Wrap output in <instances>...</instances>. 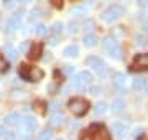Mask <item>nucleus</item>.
Masks as SVG:
<instances>
[{
	"label": "nucleus",
	"instance_id": "nucleus-19",
	"mask_svg": "<svg viewBox=\"0 0 148 140\" xmlns=\"http://www.w3.org/2000/svg\"><path fill=\"white\" fill-rule=\"evenodd\" d=\"M73 86L76 87L77 91H84V89H86V86H87V84H86V82L82 81V79H81L79 76H76V78H74V81H73Z\"/></svg>",
	"mask_w": 148,
	"mask_h": 140
},
{
	"label": "nucleus",
	"instance_id": "nucleus-20",
	"mask_svg": "<svg viewBox=\"0 0 148 140\" xmlns=\"http://www.w3.org/2000/svg\"><path fill=\"white\" fill-rule=\"evenodd\" d=\"M104 46L107 48V51H109L110 48H114V46H117L115 38H114V36H106V38H104Z\"/></svg>",
	"mask_w": 148,
	"mask_h": 140
},
{
	"label": "nucleus",
	"instance_id": "nucleus-35",
	"mask_svg": "<svg viewBox=\"0 0 148 140\" xmlns=\"http://www.w3.org/2000/svg\"><path fill=\"white\" fill-rule=\"evenodd\" d=\"M15 0H5V2H3V5L7 7V8H13V7H15Z\"/></svg>",
	"mask_w": 148,
	"mask_h": 140
},
{
	"label": "nucleus",
	"instance_id": "nucleus-25",
	"mask_svg": "<svg viewBox=\"0 0 148 140\" xmlns=\"http://www.w3.org/2000/svg\"><path fill=\"white\" fill-rule=\"evenodd\" d=\"M51 137H53L51 130H49V129H45V130H41V134H40L38 140H51Z\"/></svg>",
	"mask_w": 148,
	"mask_h": 140
},
{
	"label": "nucleus",
	"instance_id": "nucleus-24",
	"mask_svg": "<svg viewBox=\"0 0 148 140\" xmlns=\"http://www.w3.org/2000/svg\"><path fill=\"white\" fill-rule=\"evenodd\" d=\"M40 16H41V10H40V8H33V10L30 12V22H32V23L36 22Z\"/></svg>",
	"mask_w": 148,
	"mask_h": 140
},
{
	"label": "nucleus",
	"instance_id": "nucleus-32",
	"mask_svg": "<svg viewBox=\"0 0 148 140\" xmlns=\"http://www.w3.org/2000/svg\"><path fill=\"white\" fill-rule=\"evenodd\" d=\"M89 92L92 94V96H99V94L102 92V87H99V86H92V87L89 89Z\"/></svg>",
	"mask_w": 148,
	"mask_h": 140
},
{
	"label": "nucleus",
	"instance_id": "nucleus-26",
	"mask_svg": "<svg viewBox=\"0 0 148 140\" xmlns=\"http://www.w3.org/2000/svg\"><path fill=\"white\" fill-rule=\"evenodd\" d=\"M143 86H145V81H143L142 78H135L133 79V89L140 91V89H143Z\"/></svg>",
	"mask_w": 148,
	"mask_h": 140
},
{
	"label": "nucleus",
	"instance_id": "nucleus-43",
	"mask_svg": "<svg viewBox=\"0 0 148 140\" xmlns=\"http://www.w3.org/2000/svg\"><path fill=\"white\" fill-rule=\"evenodd\" d=\"M140 140H148V137H142V139H140Z\"/></svg>",
	"mask_w": 148,
	"mask_h": 140
},
{
	"label": "nucleus",
	"instance_id": "nucleus-41",
	"mask_svg": "<svg viewBox=\"0 0 148 140\" xmlns=\"http://www.w3.org/2000/svg\"><path fill=\"white\" fill-rule=\"evenodd\" d=\"M143 87H145V89H147V92H148V82H145V86H143Z\"/></svg>",
	"mask_w": 148,
	"mask_h": 140
},
{
	"label": "nucleus",
	"instance_id": "nucleus-38",
	"mask_svg": "<svg viewBox=\"0 0 148 140\" xmlns=\"http://www.w3.org/2000/svg\"><path fill=\"white\" fill-rule=\"evenodd\" d=\"M86 12V7H81V8H74V10H71V13H84Z\"/></svg>",
	"mask_w": 148,
	"mask_h": 140
},
{
	"label": "nucleus",
	"instance_id": "nucleus-29",
	"mask_svg": "<svg viewBox=\"0 0 148 140\" xmlns=\"http://www.w3.org/2000/svg\"><path fill=\"white\" fill-rule=\"evenodd\" d=\"M137 45L138 46H147L148 45V38L145 35H138L137 36Z\"/></svg>",
	"mask_w": 148,
	"mask_h": 140
},
{
	"label": "nucleus",
	"instance_id": "nucleus-22",
	"mask_svg": "<svg viewBox=\"0 0 148 140\" xmlns=\"http://www.w3.org/2000/svg\"><path fill=\"white\" fill-rule=\"evenodd\" d=\"M107 104L106 102H97V106H95V114L97 115H104V114L107 112Z\"/></svg>",
	"mask_w": 148,
	"mask_h": 140
},
{
	"label": "nucleus",
	"instance_id": "nucleus-28",
	"mask_svg": "<svg viewBox=\"0 0 148 140\" xmlns=\"http://www.w3.org/2000/svg\"><path fill=\"white\" fill-rule=\"evenodd\" d=\"M5 71H8V61L0 54V73H5Z\"/></svg>",
	"mask_w": 148,
	"mask_h": 140
},
{
	"label": "nucleus",
	"instance_id": "nucleus-6",
	"mask_svg": "<svg viewBox=\"0 0 148 140\" xmlns=\"http://www.w3.org/2000/svg\"><path fill=\"white\" fill-rule=\"evenodd\" d=\"M130 69L132 71H147L148 69V53L137 54L133 58L132 65H130Z\"/></svg>",
	"mask_w": 148,
	"mask_h": 140
},
{
	"label": "nucleus",
	"instance_id": "nucleus-37",
	"mask_svg": "<svg viewBox=\"0 0 148 140\" xmlns=\"http://www.w3.org/2000/svg\"><path fill=\"white\" fill-rule=\"evenodd\" d=\"M51 3H53V7H56V8H61L63 7V0H49Z\"/></svg>",
	"mask_w": 148,
	"mask_h": 140
},
{
	"label": "nucleus",
	"instance_id": "nucleus-40",
	"mask_svg": "<svg viewBox=\"0 0 148 140\" xmlns=\"http://www.w3.org/2000/svg\"><path fill=\"white\" fill-rule=\"evenodd\" d=\"M3 135H5V130H3V127H2V125H0V137H3Z\"/></svg>",
	"mask_w": 148,
	"mask_h": 140
},
{
	"label": "nucleus",
	"instance_id": "nucleus-21",
	"mask_svg": "<svg viewBox=\"0 0 148 140\" xmlns=\"http://www.w3.org/2000/svg\"><path fill=\"white\" fill-rule=\"evenodd\" d=\"M122 109H123V101L122 99H117V101L112 102V112L119 114V112H122Z\"/></svg>",
	"mask_w": 148,
	"mask_h": 140
},
{
	"label": "nucleus",
	"instance_id": "nucleus-44",
	"mask_svg": "<svg viewBox=\"0 0 148 140\" xmlns=\"http://www.w3.org/2000/svg\"><path fill=\"white\" fill-rule=\"evenodd\" d=\"M73 2H79V0H73Z\"/></svg>",
	"mask_w": 148,
	"mask_h": 140
},
{
	"label": "nucleus",
	"instance_id": "nucleus-13",
	"mask_svg": "<svg viewBox=\"0 0 148 140\" xmlns=\"http://www.w3.org/2000/svg\"><path fill=\"white\" fill-rule=\"evenodd\" d=\"M112 132L115 134V137L122 139V137L125 135V125L120 124V122H115V124H112Z\"/></svg>",
	"mask_w": 148,
	"mask_h": 140
},
{
	"label": "nucleus",
	"instance_id": "nucleus-11",
	"mask_svg": "<svg viewBox=\"0 0 148 140\" xmlns=\"http://www.w3.org/2000/svg\"><path fill=\"white\" fill-rule=\"evenodd\" d=\"M21 124H23V129L27 130V132H33V130L36 129V120L33 117H25L21 120Z\"/></svg>",
	"mask_w": 148,
	"mask_h": 140
},
{
	"label": "nucleus",
	"instance_id": "nucleus-46",
	"mask_svg": "<svg viewBox=\"0 0 148 140\" xmlns=\"http://www.w3.org/2000/svg\"><path fill=\"white\" fill-rule=\"evenodd\" d=\"M58 140H61V139H58Z\"/></svg>",
	"mask_w": 148,
	"mask_h": 140
},
{
	"label": "nucleus",
	"instance_id": "nucleus-9",
	"mask_svg": "<svg viewBox=\"0 0 148 140\" xmlns=\"http://www.w3.org/2000/svg\"><path fill=\"white\" fill-rule=\"evenodd\" d=\"M23 120L21 115L18 112H13V114H8L5 117V124L7 125H20V122Z\"/></svg>",
	"mask_w": 148,
	"mask_h": 140
},
{
	"label": "nucleus",
	"instance_id": "nucleus-12",
	"mask_svg": "<svg viewBox=\"0 0 148 140\" xmlns=\"http://www.w3.org/2000/svg\"><path fill=\"white\" fill-rule=\"evenodd\" d=\"M77 53H79V48L76 45H69L63 49V56H66V58H74V56H77Z\"/></svg>",
	"mask_w": 148,
	"mask_h": 140
},
{
	"label": "nucleus",
	"instance_id": "nucleus-39",
	"mask_svg": "<svg viewBox=\"0 0 148 140\" xmlns=\"http://www.w3.org/2000/svg\"><path fill=\"white\" fill-rule=\"evenodd\" d=\"M138 5H142V7H147V0H138Z\"/></svg>",
	"mask_w": 148,
	"mask_h": 140
},
{
	"label": "nucleus",
	"instance_id": "nucleus-15",
	"mask_svg": "<svg viewBox=\"0 0 148 140\" xmlns=\"http://www.w3.org/2000/svg\"><path fill=\"white\" fill-rule=\"evenodd\" d=\"M63 120H64V115L56 110V112L51 115V120H49V122H51V125H59V124H63Z\"/></svg>",
	"mask_w": 148,
	"mask_h": 140
},
{
	"label": "nucleus",
	"instance_id": "nucleus-31",
	"mask_svg": "<svg viewBox=\"0 0 148 140\" xmlns=\"http://www.w3.org/2000/svg\"><path fill=\"white\" fill-rule=\"evenodd\" d=\"M35 33H36V35H46L48 30H46V27H45V25H38V27L35 28Z\"/></svg>",
	"mask_w": 148,
	"mask_h": 140
},
{
	"label": "nucleus",
	"instance_id": "nucleus-2",
	"mask_svg": "<svg viewBox=\"0 0 148 140\" xmlns=\"http://www.w3.org/2000/svg\"><path fill=\"white\" fill-rule=\"evenodd\" d=\"M68 107H69V110H71L76 117H82V115L87 114L90 104H89V101H86V99L74 97V99H71V101L68 102Z\"/></svg>",
	"mask_w": 148,
	"mask_h": 140
},
{
	"label": "nucleus",
	"instance_id": "nucleus-27",
	"mask_svg": "<svg viewBox=\"0 0 148 140\" xmlns=\"http://www.w3.org/2000/svg\"><path fill=\"white\" fill-rule=\"evenodd\" d=\"M51 32H53L54 35H59V33L63 32V23L61 22H54L53 27H51Z\"/></svg>",
	"mask_w": 148,
	"mask_h": 140
},
{
	"label": "nucleus",
	"instance_id": "nucleus-23",
	"mask_svg": "<svg viewBox=\"0 0 148 140\" xmlns=\"http://www.w3.org/2000/svg\"><path fill=\"white\" fill-rule=\"evenodd\" d=\"M77 76H79V78L86 82V84H89V82L92 81V74H90L89 71H81V73H79Z\"/></svg>",
	"mask_w": 148,
	"mask_h": 140
},
{
	"label": "nucleus",
	"instance_id": "nucleus-34",
	"mask_svg": "<svg viewBox=\"0 0 148 140\" xmlns=\"http://www.w3.org/2000/svg\"><path fill=\"white\" fill-rule=\"evenodd\" d=\"M68 30H69V32H71V33L77 32V23H76V22H71V23H69V25H68Z\"/></svg>",
	"mask_w": 148,
	"mask_h": 140
},
{
	"label": "nucleus",
	"instance_id": "nucleus-4",
	"mask_svg": "<svg viewBox=\"0 0 148 140\" xmlns=\"http://www.w3.org/2000/svg\"><path fill=\"white\" fill-rule=\"evenodd\" d=\"M89 137L90 140H112L110 132L104 125H99V124H94L89 127Z\"/></svg>",
	"mask_w": 148,
	"mask_h": 140
},
{
	"label": "nucleus",
	"instance_id": "nucleus-30",
	"mask_svg": "<svg viewBox=\"0 0 148 140\" xmlns=\"http://www.w3.org/2000/svg\"><path fill=\"white\" fill-rule=\"evenodd\" d=\"M94 27H95V23L92 22V20H86V22H84V30H86V32L94 30Z\"/></svg>",
	"mask_w": 148,
	"mask_h": 140
},
{
	"label": "nucleus",
	"instance_id": "nucleus-16",
	"mask_svg": "<svg viewBox=\"0 0 148 140\" xmlns=\"http://www.w3.org/2000/svg\"><path fill=\"white\" fill-rule=\"evenodd\" d=\"M84 45L86 46H95L97 45V36L92 35V33H87L84 36Z\"/></svg>",
	"mask_w": 148,
	"mask_h": 140
},
{
	"label": "nucleus",
	"instance_id": "nucleus-5",
	"mask_svg": "<svg viewBox=\"0 0 148 140\" xmlns=\"http://www.w3.org/2000/svg\"><path fill=\"white\" fill-rule=\"evenodd\" d=\"M86 65L90 66V68H94L101 78H106V76L109 74V68H107V65L102 61L101 58H97V56H89V58L86 59Z\"/></svg>",
	"mask_w": 148,
	"mask_h": 140
},
{
	"label": "nucleus",
	"instance_id": "nucleus-1",
	"mask_svg": "<svg viewBox=\"0 0 148 140\" xmlns=\"http://www.w3.org/2000/svg\"><path fill=\"white\" fill-rule=\"evenodd\" d=\"M18 76H20L21 79H25V81L38 82L45 78V73H43L40 68H36V66L20 65V68H18Z\"/></svg>",
	"mask_w": 148,
	"mask_h": 140
},
{
	"label": "nucleus",
	"instance_id": "nucleus-8",
	"mask_svg": "<svg viewBox=\"0 0 148 140\" xmlns=\"http://www.w3.org/2000/svg\"><path fill=\"white\" fill-rule=\"evenodd\" d=\"M18 28H21V22H20V16L15 15V16H12V18H8L7 20V32H16Z\"/></svg>",
	"mask_w": 148,
	"mask_h": 140
},
{
	"label": "nucleus",
	"instance_id": "nucleus-10",
	"mask_svg": "<svg viewBox=\"0 0 148 140\" xmlns=\"http://www.w3.org/2000/svg\"><path fill=\"white\" fill-rule=\"evenodd\" d=\"M112 81L119 89H123L125 87V74L123 73H114L112 74Z\"/></svg>",
	"mask_w": 148,
	"mask_h": 140
},
{
	"label": "nucleus",
	"instance_id": "nucleus-14",
	"mask_svg": "<svg viewBox=\"0 0 148 140\" xmlns=\"http://www.w3.org/2000/svg\"><path fill=\"white\" fill-rule=\"evenodd\" d=\"M46 107H48V104L45 102V101H35V102H33V109H35V110H38L41 115H45V114H46Z\"/></svg>",
	"mask_w": 148,
	"mask_h": 140
},
{
	"label": "nucleus",
	"instance_id": "nucleus-7",
	"mask_svg": "<svg viewBox=\"0 0 148 140\" xmlns=\"http://www.w3.org/2000/svg\"><path fill=\"white\" fill-rule=\"evenodd\" d=\"M41 54H43V43H35L30 48V51H28V58L36 61V59L41 58Z\"/></svg>",
	"mask_w": 148,
	"mask_h": 140
},
{
	"label": "nucleus",
	"instance_id": "nucleus-17",
	"mask_svg": "<svg viewBox=\"0 0 148 140\" xmlns=\"http://www.w3.org/2000/svg\"><path fill=\"white\" fill-rule=\"evenodd\" d=\"M5 53L8 54V58H10V59H15L16 54H18V51L13 48V45H12V43H5Z\"/></svg>",
	"mask_w": 148,
	"mask_h": 140
},
{
	"label": "nucleus",
	"instance_id": "nucleus-33",
	"mask_svg": "<svg viewBox=\"0 0 148 140\" xmlns=\"http://www.w3.org/2000/svg\"><path fill=\"white\" fill-rule=\"evenodd\" d=\"M48 43H49V45H53V46H54V45L58 43V35H54V33H53L51 36L48 38Z\"/></svg>",
	"mask_w": 148,
	"mask_h": 140
},
{
	"label": "nucleus",
	"instance_id": "nucleus-36",
	"mask_svg": "<svg viewBox=\"0 0 148 140\" xmlns=\"http://www.w3.org/2000/svg\"><path fill=\"white\" fill-rule=\"evenodd\" d=\"M5 140H16V134H15V132H7Z\"/></svg>",
	"mask_w": 148,
	"mask_h": 140
},
{
	"label": "nucleus",
	"instance_id": "nucleus-3",
	"mask_svg": "<svg viewBox=\"0 0 148 140\" xmlns=\"http://www.w3.org/2000/svg\"><path fill=\"white\" fill-rule=\"evenodd\" d=\"M122 15H123V7L114 3V5H110L109 8H106V10L102 12V20L106 23H112V22H115V20H119Z\"/></svg>",
	"mask_w": 148,
	"mask_h": 140
},
{
	"label": "nucleus",
	"instance_id": "nucleus-42",
	"mask_svg": "<svg viewBox=\"0 0 148 140\" xmlns=\"http://www.w3.org/2000/svg\"><path fill=\"white\" fill-rule=\"evenodd\" d=\"M20 2H23V3H27V2H30V0H20Z\"/></svg>",
	"mask_w": 148,
	"mask_h": 140
},
{
	"label": "nucleus",
	"instance_id": "nucleus-45",
	"mask_svg": "<svg viewBox=\"0 0 148 140\" xmlns=\"http://www.w3.org/2000/svg\"><path fill=\"white\" fill-rule=\"evenodd\" d=\"M147 7H148V0H147Z\"/></svg>",
	"mask_w": 148,
	"mask_h": 140
},
{
	"label": "nucleus",
	"instance_id": "nucleus-18",
	"mask_svg": "<svg viewBox=\"0 0 148 140\" xmlns=\"http://www.w3.org/2000/svg\"><path fill=\"white\" fill-rule=\"evenodd\" d=\"M109 54H110V58H114V59H120L122 58V48L117 45V46L109 49Z\"/></svg>",
	"mask_w": 148,
	"mask_h": 140
}]
</instances>
